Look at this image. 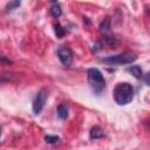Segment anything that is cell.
<instances>
[{
    "mask_svg": "<svg viewBox=\"0 0 150 150\" xmlns=\"http://www.w3.org/2000/svg\"><path fill=\"white\" fill-rule=\"evenodd\" d=\"M134 98V88L128 82L117 83L114 88V100L120 105L130 103Z\"/></svg>",
    "mask_w": 150,
    "mask_h": 150,
    "instance_id": "1",
    "label": "cell"
},
{
    "mask_svg": "<svg viewBox=\"0 0 150 150\" xmlns=\"http://www.w3.org/2000/svg\"><path fill=\"white\" fill-rule=\"evenodd\" d=\"M87 77H88V83L90 88L95 93L98 94L105 88V80L102 73L97 68H89L87 70Z\"/></svg>",
    "mask_w": 150,
    "mask_h": 150,
    "instance_id": "2",
    "label": "cell"
},
{
    "mask_svg": "<svg viewBox=\"0 0 150 150\" xmlns=\"http://www.w3.org/2000/svg\"><path fill=\"white\" fill-rule=\"evenodd\" d=\"M136 59H137V56H136L135 53L124 52V53H121V54L102 57V59H100V61H102L104 63H109V64H130Z\"/></svg>",
    "mask_w": 150,
    "mask_h": 150,
    "instance_id": "3",
    "label": "cell"
},
{
    "mask_svg": "<svg viewBox=\"0 0 150 150\" xmlns=\"http://www.w3.org/2000/svg\"><path fill=\"white\" fill-rule=\"evenodd\" d=\"M47 97H48L47 89L46 88H41L38 91V94H36V96H35V98L33 101V112L35 115H39L42 111V109L45 107V103L47 101Z\"/></svg>",
    "mask_w": 150,
    "mask_h": 150,
    "instance_id": "4",
    "label": "cell"
},
{
    "mask_svg": "<svg viewBox=\"0 0 150 150\" xmlns=\"http://www.w3.org/2000/svg\"><path fill=\"white\" fill-rule=\"evenodd\" d=\"M57 57L61 61V63L66 67H69L73 62V52L69 47L67 46H59L56 50Z\"/></svg>",
    "mask_w": 150,
    "mask_h": 150,
    "instance_id": "5",
    "label": "cell"
},
{
    "mask_svg": "<svg viewBox=\"0 0 150 150\" xmlns=\"http://www.w3.org/2000/svg\"><path fill=\"white\" fill-rule=\"evenodd\" d=\"M103 135H104V132H103V130H102L98 125L93 127V128L90 129V132H89L90 139H98V138L103 137Z\"/></svg>",
    "mask_w": 150,
    "mask_h": 150,
    "instance_id": "6",
    "label": "cell"
},
{
    "mask_svg": "<svg viewBox=\"0 0 150 150\" xmlns=\"http://www.w3.org/2000/svg\"><path fill=\"white\" fill-rule=\"evenodd\" d=\"M128 71L131 73V75H134L136 79H141L143 75L142 68L139 66H130V67H128Z\"/></svg>",
    "mask_w": 150,
    "mask_h": 150,
    "instance_id": "7",
    "label": "cell"
},
{
    "mask_svg": "<svg viewBox=\"0 0 150 150\" xmlns=\"http://www.w3.org/2000/svg\"><path fill=\"white\" fill-rule=\"evenodd\" d=\"M57 116L61 120H66L68 117V107L66 104H60L57 107Z\"/></svg>",
    "mask_w": 150,
    "mask_h": 150,
    "instance_id": "8",
    "label": "cell"
},
{
    "mask_svg": "<svg viewBox=\"0 0 150 150\" xmlns=\"http://www.w3.org/2000/svg\"><path fill=\"white\" fill-rule=\"evenodd\" d=\"M50 14L54 16V18H59L61 16L62 14V9L60 7V5L57 2H53L52 4V7H50Z\"/></svg>",
    "mask_w": 150,
    "mask_h": 150,
    "instance_id": "9",
    "label": "cell"
},
{
    "mask_svg": "<svg viewBox=\"0 0 150 150\" xmlns=\"http://www.w3.org/2000/svg\"><path fill=\"white\" fill-rule=\"evenodd\" d=\"M54 32H55L57 38H63V35L66 34V29L60 23H55L54 25Z\"/></svg>",
    "mask_w": 150,
    "mask_h": 150,
    "instance_id": "10",
    "label": "cell"
},
{
    "mask_svg": "<svg viewBox=\"0 0 150 150\" xmlns=\"http://www.w3.org/2000/svg\"><path fill=\"white\" fill-rule=\"evenodd\" d=\"M109 28H110V19H109V18H105V19H103V21L101 22L100 29H101L102 32H107V30H109Z\"/></svg>",
    "mask_w": 150,
    "mask_h": 150,
    "instance_id": "11",
    "label": "cell"
},
{
    "mask_svg": "<svg viewBox=\"0 0 150 150\" xmlns=\"http://www.w3.org/2000/svg\"><path fill=\"white\" fill-rule=\"evenodd\" d=\"M45 141L47 142V143H49V144H56L59 141H60V137L59 136H50V135H47V136H45Z\"/></svg>",
    "mask_w": 150,
    "mask_h": 150,
    "instance_id": "12",
    "label": "cell"
},
{
    "mask_svg": "<svg viewBox=\"0 0 150 150\" xmlns=\"http://www.w3.org/2000/svg\"><path fill=\"white\" fill-rule=\"evenodd\" d=\"M19 6H20V1H11V2L7 4V6H6V11H7V12H11V11L15 9V8L19 7Z\"/></svg>",
    "mask_w": 150,
    "mask_h": 150,
    "instance_id": "13",
    "label": "cell"
},
{
    "mask_svg": "<svg viewBox=\"0 0 150 150\" xmlns=\"http://www.w3.org/2000/svg\"><path fill=\"white\" fill-rule=\"evenodd\" d=\"M144 81H145V83H146L148 86H150V71L144 76Z\"/></svg>",
    "mask_w": 150,
    "mask_h": 150,
    "instance_id": "14",
    "label": "cell"
},
{
    "mask_svg": "<svg viewBox=\"0 0 150 150\" xmlns=\"http://www.w3.org/2000/svg\"><path fill=\"white\" fill-rule=\"evenodd\" d=\"M149 125H150V121H149Z\"/></svg>",
    "mask_w": 150,
    "mask_h": 150,
    "instance_id": "15",
    "label": "cell"
}]
</instances>
